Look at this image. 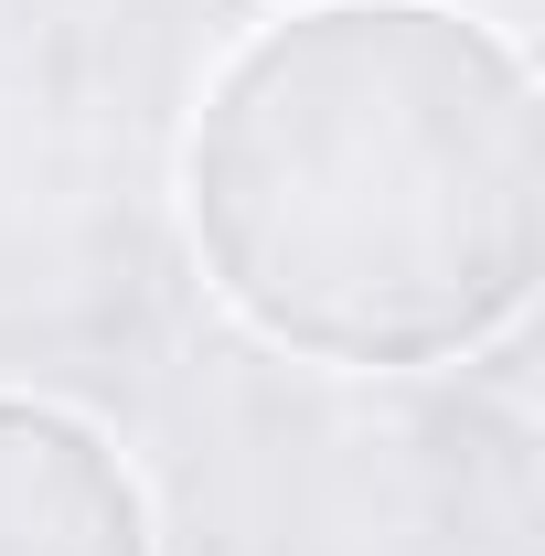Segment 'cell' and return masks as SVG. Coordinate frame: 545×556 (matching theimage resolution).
I'll list each match as a JSON object with an SVG mask.
<instances>
[{"label": "cell", "instance_id": "obj_2", "mask_svg": "<svg viewBox=\"0 0 545 556\" xmlns=\"http://www.w3.org/2000/svg\"><path fill=\"white\" fill-rule=\"evenodd\" d=\"M0 556H161L139 471L43 396H0Z\"/></svg>", "mask_w": 545, "mask_h": 556}, {"label": "cell", "instance_id": "obj_1", "mask_svg": "<svg viewBox=\"0 0 545 556\" xmlns=\"http://www.w3.org/2000/svg\"><path fill=\"white\" fill-rule=\"evenodd\" d=\"M214 300L321 364L492 343L545 247V129L514 43L439 0H332L236 43L182 150Z\"/></svg>", "mask_w": 545, "mask_h": 556}]
</instances>
